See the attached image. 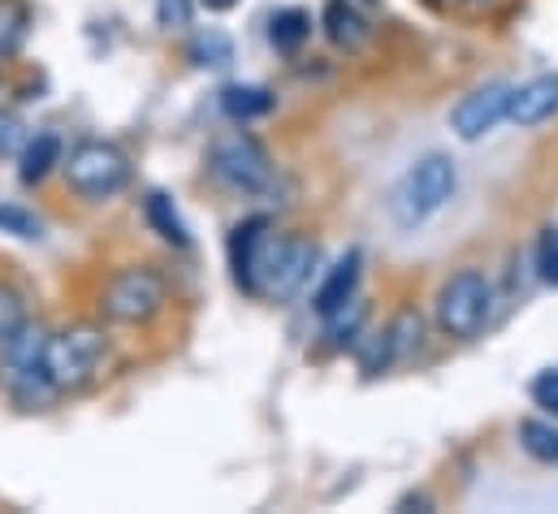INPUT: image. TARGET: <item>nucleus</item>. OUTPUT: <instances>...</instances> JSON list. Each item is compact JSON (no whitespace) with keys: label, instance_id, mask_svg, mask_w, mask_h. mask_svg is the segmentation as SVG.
<instances>
[{"label":"nucleus","instance_id":"obj_1","mask_svg":"<svg viewBox=\"0 0 558 514\" xmlns=\"http://www.w3.org/2000/svg\"><path fill=\"white\" fill-rule=\"evenodd\" d=\"M109 359V333L92 320L65 325L61 333H48L44 342V372L57 393H78L87 389Z\"/></svg>","mask_w":558,"mask_h":514},{"label":"nucleus","instance_id":"obj_2","mask_svg":"<svg viewBox=\"0 0 558 514\" xmlns=\"http://www.w3.org/2000/svg\"><path fill=\"white\" fill-rule=\"evenodd\" d=\"M208 173H213L217 186H226L230 195H243V199H260L278 182V169H274L265 143L247 130H226V134L213 138Z\"/></svg>","mask_w":558,"mask_h":514},{"label":"nucleus","instance_id":"obj_3","mask_svg":"<svg viewBox=\"0 0 558 514\" xmlns=\"http://www.w3.org/2000/svg\"><path fill=\"white\" fill-rule=\"evenodd\" d=\"M44 342H48V329L35 320H26L13 338L0 342V381L22 411H44L61 397L44 372Z\"/></svg>","mask_w":558,"mask_h":514},{"label":"nucleus","instance_id":"obj_4","mask_svg":"<svg viewBox=\"0 0 558 514\" xmlns=\"http://www.w3.org/2000/svg\"><path fill=\"white\" fill-rule=\"evenodd\" d=\"M454 186H459L454 160L441 156V151H428V156H420L416 164L399 178V186L390 191V217L403 230H416V225H424L428 217H437L450 204Z\"/></svg>","mask_w":558,"mask_h":514},{"label":"nucleus","instance_id":"obj_5","mask_svg":"<svg viewBox=\"0 0 558 514\" xmlns=\"http://www.w3.org/2000/svg\"><path fill=\"white\" fill-rule=\"evenodd\" d=\"M433 316H437V329L454 342L481 338L494 320V281L481 268H459L454 277L441 281Z\"/></svg>","mask_w":558,"mask_h":514},{"label":"nucleus","instance_id":"obj_6","mask_svg":"<svg viewBox=\"0 0 558 514\" xmlns=\"http://www.w3.org/2000/svg\"><path fill=\"white\" fill-rule=\"evenodd\" d=\"M61 173L78 199L100 204V199H113L131 186V156L118 143L83 138L70 147V156H61Z\"/></svg>","mask_w":558,"mask_h":514},{"label":"nucleus","instance_id":"obj_7","mask_svg":"<svg viewBox=\"0 0 558 514\" xmlns=\"http://www.w3.org/2000/svg\"><path fill=\"white\" fill-rule=\"evenodd\" d=\"M165 298H169V285L156 268L147 264L118 268L100 290V316L113 325H147L165 311Z\"/></svg>","mask_w":558,"mask_h":514},{"label":"nucleus","instance_id":"obj_8","mask_svg":"<svg viewBox=\"0 0 558 514\" xmlns=\"http://www.w3.org/2000/svg\"><path fill=\"white\" fill-rule=\"evenodd\" d=\"M316 259H320L316 243H307L299 234H269L260 264H256V298H274V303L294 298L312 281Z\"/></svg>","mask_w":558,"mask_h":514},{"label":"nucleus","instance_id":"obj_9","mask_svg":"<svg viewBox=\"0 0 558 514\" xmlns=\"http://www.w3.org/2000/svg\"><path fill=\"white\" fill-rule=\"evenodd\" d=\"M420 342H424V320H420V311L408 307V311H399L381 333L364 338V346H360V368H364V377H377V372H386L390 364L416 355Z\"/></svg>","mask_w":558,"mask_h":514},{"label":"nucleus","instance_id":"obj_10","mask_svg":"<svg viewBox=\"0 0 558 514\" xmlns=\"http://www.w3.org/2000/svg\"><path fill=\"white\" fill-rule=\"evenodd\" d=\"M507 96H511V87H502V83H489V87L468 91V96L450 109V130H454L463 143L485 138L498 122H507Z\"/></svg>","mask_w":558,"mask_h":514},{"label":"nucleus","instance_id":"obj_11","mask_svg":"<svg viewBox=\"0 0 558 514\" xmlns=\"http://www.w3.org/2000/svg\"><path fill=\"white\" fill-rule=\"evenodd\" d=\"M269 234H274V221L269 217H247L230 234V277L252 298H256V264H260V252H265Z\"/></svg>","mask_w":558,"mask_h":514},{"label":"nucleus","instance_id":"obj_12","mask_svg":"<svg viewBox=\"0 0 558 514\" xmlns=\"http://www.w3.org/2000/svg\"><path fill=\"white\" fill-rule=\"evenodd\" d=\"M558 113V74H537L520 87H511L507 96V122L515 126H542Z\"/></svg>","mask_w":558,"mask_h":514},{"label":"nucleus","instance_id":"obj_13","mask_svg":"<svg viewBox=\"0 0 558 514\" xmlns=\"http://www.w3.org/2000/svg\"><path fill=\"white\" fill-rule=\"evenodd\" d=\"M360 277H364V252L360 247H351L347 256H338V264L325 272V281L316 285V298H312V311L320 316V320H329L333 311H342L351 298H355V290H360Z\"/></svg>","mask_w":558,"mask_h":514},{"label":"nucleus","instance_id":"obj_14","mask_svg":"<svg viewBox=\"0 0 558 514\" xmlns=\"http://www.w3.org/2000/svg\"><path fill=\"white\" fill-rule=\"evenodd\" d=\"M320 26H325V39L342 52H364L368 39H373V26H368V17L355 0H329Z\"/></svg>","mask_w":558,"mask_h":514},{"label":"nucleus","instance_id":"obj_15","mask_svg":"<svg viewBox=\"0 0 558 514\" xmlns=\"http://www.w3.org/2000/svg\"><path fill=\"white\" fill-rule=\"evenodd\" d=\"M61 156H65V147H61V138L57 134H35V138H26V147L17 151V178H22V186H39L57 164H61Z\"/></svg>","mask_w":558,"mask_h":514},{"label":"nucleus","instance_id":"obj_16","mask_svg":"<svg viewBox=\"0 0 558 514\" xmlns=\"http://www.w3.org/2000/svg\"><path fill=\"white\" fill-rule=\"evenodd\" d=\"M217 105H221V113L230 122L243 126V122H256V118L274 113V91L269 87H256V83H230V87H221Z\"/></svg>","mask_w":558,"mask_h":514},{"label":"nucleus","instance_id":"obj_17","mask_svg":"<svg viewBox=\"0 0 558 514\" xmlns=\"http://www.w3.org/2000/svg\"><path fill=\"white\" fill-rule=\"evenodd\" d=\"M143 217H147V225H151L169 247H191V230H186V221L178 217V208H173L169 195L151 191V195L143 199Z\"/></svg>","mask_w":558,"mask_h":514},{"label":"nucleus","instance_id":"obj_18","mask_svg":"<svg viewBox=\"0 0 558 514\" xmlns=\"http://www.w3.org/2000/svg\"><path fill=\"white\" fill-rule=\"evenodd\" d=\"M515 437H520V450L533 463H542V467H555L558 463V428L550 419H520Z\"/></svg>","mask_w":558,"mask_h":514},{"label":"nucleus","instance_id":"obj_19","mask_svg":"<svg viewBox=\"0 0 558 514\" xmlns=\"http://www.w3.org/2000/svg\"><path fill=\"white\" fill-rule=\"evenodd\" d=\"M307 35H312V17L303 9H281L269 17V44L278 52H299L307 44Z\"/></svg>","mask_w":558,"mask_h":514},{"label":"nucleus","instance_id":"obj_20","mask_svg":"<svg viewBox=\"0 0 558 514\" xmlns=\"http://www.w3.org/2000/svg\"><path fill=\"white\" fill-rule=\"evenodd\" d=\"M191 61L195 65H204V70H226L230 61H234V44H230V35L226 30H199L195 39H191Z\"/></svg>","mask_w":558,"mask_h":514},{"label":"nucleus","instance_id":"obj_21","mask_svg":"<svg viewBox=\"0 0 558 514\" xmlns=\"http://www.w3.org/2000/svg\"><path fill=\"white\" fill-rule=\"evenodd\" d=\"M31 30V9L26 0H0V57H13Z\"/></svg>","mask_w":558,"mask_h":514},{"label":"nucleus","instance_id":"obj_22","mask_svg":"<svg viewBox=\"0 0 558 514\" xmlns=\"http://www.w3.org/2000/svg\"><path fill=\"white\" fill-rule=\"evenodd\" d=\"M0 234H13L22 243H35L39 238V221L26 208H17V204H0Z\"/></svg>","mask_w":558,"mask_h":514},{"label":"nucleus","instance_id":"obj_23","mask_svg":"<svg viewBox=\"0 0 558 514\" xmlns=\"http://www.w3.org/2000/svg\"><path fill=\"white\" fill-rule=\"evenodd\" d=\"M26 320H31V316H26L22 294H17L13 285H0V342H4V338H13Z\"/></svg>","mask_w":558,"mask_h":514},{"label":"nucleus","instance_id":"obj_24","mask_svg":"<svg viewBox=\"0 0 558 514\" xmlns=\"http://www.w3.org/2000/svg\"><path fill=\"white\" fill-rule=\"evenodd\" d=\"M26 138H31L26 122L13 109H0V156H17L26 147Z\"/></svg>","mask_w":558,"mask_h":514},{"label":"nucleus","instance_id":"obj_25","mask_svg":"<svg viewBox=\"0 0 558 514\" xmlns=\"http://www.w3.org/2000/svg\"><path fill=\"white\" fill-rule=\"evenodd\" d=\"M195 17V0H156V22L165 30H186Z\"/></svg>","mask_w":558,"mask_h":514},{"label":"nucleus","instance_id":"obj_26","mask_svg":"<svg viewBox=\"0 0 558 514\" xmlns=\"http://www.w3.org/2000/svg\"><path fill=\"white\" fill-rule=\"evenodd\" d=\"M537 277L546 285H558V230H542L537 238Z\"/></svg>","mask_w":558,"mask_h":514},{"label":"nucleus","instance_id":"obj_27","mask_svg":"<svg viewBox=\"0 0 558 514\" xmlns=\"http://www.w3.org/2000/svg\"><path fill=\"white\" fill-rule=\"evenodd\" d=\"M529 393H533V402H537L550 419H558V368L537 372V377H533V386H529Z\"/></svg>","mask_w":558,"mask_h":514},{"label":"nucleus","instance_id":"obj_28","mask_svg":"<svg viewBox=\"0 0 558 514\" xmlns=\"http://www.w3.org/2000/svg\"><path fill=\"white\" fill-rule=\"evenodd\" d=\"M399 511H433V502H428L424 493H408V498L399 502Z\"/></svg>","mask_w":558,"mask_h":514},{"label":"nucleus","instance_id":"obj_29","mask_svg":"<svg viewBox=\"0 0 558 514\" xmlns=\"http://www.w3.org/2000/svg\"><path fill=\"white\" fill-rule=\"evenodd\" d=\"M204 4H208V9H213V13H226V9H234V4H239V0H204Z\"/></svg>","mask_w":558,"mask_h":514},{"label":"nucleus","instance_id":"obj_30","mask_svg":"<svg viewBox=\"0 0 558 514\" xmlns=\"http://www.w3.org/2000/svg\"><path fill=\"white\" fill-rule=\"evenodd\" d=\"M428 4H437V0H428Z\"/></svg>","mask_w":558,"mask_h":514}]
</instances>
